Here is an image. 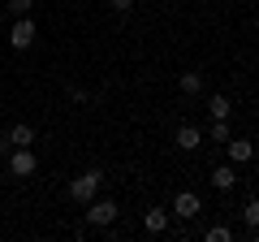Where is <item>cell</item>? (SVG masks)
<instances>
[{"label": "cell", "instance_id": "1", "mask_svg": "<svg viewBox=\"0 0 259 242\" xmlns=\"http://www.w3.org/2000/svg\"><path fill=\"white\" fill-rule=\"evenodd\" d=\"M100 186H104V173L100 169H87V173H78L74 182H69V199H74V204H91V199L100 195Z\"/></svg>", "mask_w": 259, "mask_h": 242}, {"label": "cell", "instance_id": "2", "mask_svg": "<svg viewBox=\"0 0 259 242\" xmlns=\"http://www.w3.org/2000/svg\"><path fill=\"white\" fill-rule=\"evenodd\" d=\"M35 35H39V26L30 22V13H26V18H18L9 26V48H13V52H26V48L35 44Z\"/></svg>", "mask_w": 259, "mask_h": 242}, {"label": "cell", "instance_id": "3", "mask_svg": "<svg viewBox=\"0 0 259 242\" xmlns=\"http://www.w3.org/2000/svg\"><path fill=\"white\" fill-rule=\"evenodd\" d=\"M112 221H117V204H112V199H91V204H87V225L108 229Z\"/></svg>", "mask_w": 259, "mask_h": 242}, {"label": "cell", "instance_id": "4", "mask_svg": "<svg viewBox=\"0 0 259 242\" xmlns=\"http://www.w3.org/2000/svg\"><path fill=\"white\" fill-rule=\"evenodd\" d=\"M199 208H203V199L194 195V190H177V195H173V208H168V212H173L177 221H190V216H199Z\"/></svg>", "mask_w": 259, "mask_h": 242}, {"label": "cell", "instance_id": "5", "mask_svg": "<svg viewBox=\"0 0 259 242\" xmlns=\"http://www.w3.org/2000/svg\"><path fill=\"white\" fill-rule=\"evenodd\" d=\"M35 169H39V160H35V151H30V147H13L9 151V173L13 177H30Z\"/></svg>", "mask_w": 259, "mask_h": 242}, {"label": "cell", "instance_id": "6", "mask_svg": "<svg viewBox=\"0 0 259 242\" xmlns=\"http://www.w3.org/2000/svg\"><path fill=\"white\" fill-rule=\"evenodd\" d=\"M225 147H229V165H250L255 160V143L250 139H229Z\"/></svg>", "mask_w": 259, "mask_h": 242}, {"label": "cell", "instance_id": "7", "mask_svg": "<svg viewBox=\"0 0 259 242\" xmlns=\"http://www.w3.org/2000/svg\"><path fill=\"white\" fill-rule=\"evenodd\" d=\"M177 147H182V151L203 147V130H199V126H190V121H182V126H177Z\"/></svg>", "mask_w": 259, "mask_h": 242}, {"label": "cell", "instance_id": "8", "mask_svg": "<svg viewBox=\"0 0 259 242\" xmlns=\"http://www.w3.org/2000/svg\"><path fill=\"white\" fill-rule=\"evenodd\" d=\"M143 229H147L151 238H160V233L168 229V212L164 208H147V212H143Z\"/></svg>", "mask_w": 259, "mask_h": 242}, {"label": "cell", "instance_id": "9", "mask_svg": "<svg viewBox=\"0 0 259 242\" xmlns=\"http://www.w3.org/2000/svg\"><path fill=\"white\" fill-rule=\"evenodd\" d=\"M233 182H238V169L233 165H216L212 169V186L216 190H233Z\"/></svg>", "mask_w": 259, "mask_h": 242}, {"label": "cell", "instance_id": "10", "mask_svg": "<svg viewBox=\"0 0 259 242\" xmlns=\"http://www.w3.org/2000/svg\"><path fill=\"white\" fill-rule=\"evenodd\" d=\"M5 143H9V147H30V143H35V130H30L26 121H18V126L9 130V139H5Z\"/></svg>", "mask_w": 259, "mask_h": 242}, {"label": "cell", "instance_id": "11", "mask_svg": "<svg viewBox=\"0 0 259 242\" xmlns=\"http://www.w3.org/2000/svg\"><path fill=\"white\" fill-rule=\"evenodd\" d=\"M207 112H212V121H221V117H229V112H233V104H229V95H212V100H207Z\"/></svg>", "mask_w": 259, "mask_h": 242}, {"label": "cell", "instance_id": "12", "mask_svg": "<svg viewBox=\"0 0 259 242\" xmlns=\"http://www.w3.org/2000/svg\"><path fill=\"white\" fill-rule=\"evenodd\" d=\"M203 91V74H182V95H199Z\"/></svg>", "mask_w": 259, "mask_h": 242}, {"label": "cell", "instance_id": "13", "mask_svg": "<svg viewBox=\"0 0 259 242\" xmlns=\"http://www.w3.org/2000/svg\"><path fill=\"white\" fill-rule=\"evenodd\" d=\"M229 139H233V130H229V117L212 121V143H229Z\"/></svg>", "mask_w": 259, "mask_h": 242}, {"label": "cell", "instance_id": "14", "mask_svg": "<svg viewBox=\"0 0 259 242\" xmlns=\"http://www.w3.org/2000/svg\"><path fill=\"white\" fill-rule=\"evenodd\" d=\"M242 221H246V229H255V225H259V199H246V208H242Z\"/></svg>", "mask_w": 259, "mask_h": 242}, {"label": "cell", "instance_id": "15", "mask_svg": "<svg viewBox=\"0 0 259 242\" xmlns=\"http://www.w3.org/2000/svg\"><path fill=\"white\" fill-rule=\"evenodd\" d=\"M207 242H233V229L229 225H212L207 229Z\"/></svg>", "mask_w": 259, "mask_h": 242}, {"label": "cell", "instance_id": "16", "mask_svg": "<svg viewBox=\"0 0 259 242\" xmlns=\"http://www.w3.org/2000/svg\"><path fill=\"white\" fill-rule=\"evenodd\" d=\"M30 9H35V0H9V13H13V18H26Z\"/></svg>", "mask_w": 259, "mask_h": 242}, {"label": "cell", "instance_id": "17", "mask_svg": "<svg viewBox=\"0 0 259 242\" xmlns=\"http://www.w3.org/2000/svg\"><path fill=\"white\" fill-rule=\"evenodd\" d=\"M108 5H112V9H117V13H125V9H134V0H108Z\"/></svg>", "mask_w": 259, "mask_h": 242}, {"label": "cell", "instance_id": "18", "mask_svg": "<svg viewBox=\"0 0 259 242\" xmlns=\"http://www.w3.org/2000/svg\"><path fill=\"white\" fill-rule=\"evenodd\" d=\"M143 5H156V0H143Z\"/></svg>", "mask_w": 259, "mask_h": 242}, {"label": "cell", "instance_id": "19", "mask_svg": "<svg viewBox=\"0 0 259 242\" xmlns=\"http://www.w3.org/2000/svg\"><path fill=\"white\" fill-rule=\"evenodd\" d=\"M255 112H259V100H255Z\"/></svg>", "mask_w": 259, "mask_h": 242}]
</instances>
